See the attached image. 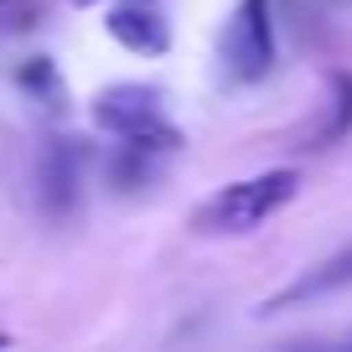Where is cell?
I'll use <instances>...</instances> for the list:
<instances>
[{"instance_id":"obj_1","label":"cell","mask_w":352,"mask_h":352,"mask_svg":"<svg viewBox=\"0 0 352 352\" xmlns=\"http://www.w3.org/2000/svg\"><path fill=\"white\" fill-rule=\"evenodd\" d=\"M296 192H300V171H290V166L228 182V187H218L197 212H192V233H202V239H239V233H254L259 223L275 218Z\"/></svg>"},{"instance_id":"obj_2","label":"cell","mask_w":352,"mask_h":352,"mask_svg":"<svg viewBox=\"0 0 352 352\" xmlns=\"http://www.w3.org/2000/svg\"><path fill=\"white\" fill-rule=\"evenodd\" d=\"M94 124L109 130L114 140L135 145V151H176L182 130L166 120L161 88L151 83H114L94 99Z\"/></svg>"},{"instance_id":"obj_3","label":"cell","mask_w":352,"mask_h":352,"mask_svg":"<svg viewBox=\"0 0 352 352\" xmlns=\"http://www.w3.org/2000/svg\"><path fill=\"white\" fill-rule=\"evenodd\" d=\"M218 63L228 83H259L275 67V21L270 0H239L218 36Z\"/></svg>"},{"instance_id":"obj_4","label":"cell","mask_w":352,"mask_h":352,"mask_svg":"<svg viewBox=\"0 0 352 352\" xmlns=\"http://www.w3.org/2000/svg\"><path fill=\"white\" fill-rule=\"evenodd\" d=\"M104 32L120 47L140 57H161L171 47V26H166L161 6L155 0H109V16H104Z\"/></svg>"},{"instance_id":"obj_5","label":"cell","mask_w":352,"mask_h":352,"mask_svg":"<svg viewBox=\"0 0 352 352\" xmlns=\"http://www.w3.org/2000/svg\"><path fill=\"white\" fill-rule=\"evenodd\" d=\"M78 187H83V145L52 140L42 155V208L52 218H67L78 208Z\"/></svg>"},{"instance_id":"obj_6","label":"cell","mask_w":352,"mask_h":352,"mask_svg":"<svg viewBox=\"0 0 352 352\" xmlns=\"http://www.w3.org/2000/svg\"><path fill=\"white\" fill-rule=\"evenodd\" d=\"M342 285H352V249L337 254V259H327V264H316V270H311V275H300L296 285H285L275 300H264V311H285V306H296V300L331 296V290H342Z\"/></svg>"},{"instance_id":"obj_7","label":"cell","mask_w":352,"mask_h":352,"mask_svg":"<svg viewBox=\"0 0 352 352\" xmlns=\"http://www.w3.org/2000/svg\"><path fill=\"white\" fill-rule=\"evenodd\" d=\"M16 83L26 88V99H42V109L47 114H57L63 109V83H57V67H52V57H32V63L16 73Z\"/></svg>"},{"instance_id":"obj_8","label":"cell","mask_w":352,"mask_h":352,"mask_svg":"<svg viewBox=\"0 0 352 352\" xmlns=\"http://www.w3.org/2000/svg\"><path fill=\"white\" fill-rule=\"evenodd\" d=\"M347 130H352V73H337L331 78V109H327V120H321V130H316L311 145H331Z\"/></svg>"},{"instance_id":"obj_9","label":"cell","mask_w":352,"mask_h":352,"mask_svg":"<svg viewBox=\"0 0 352 352\" xmlns=\"http://www.w3.org/2000/svg\"><path fill=\"white\" fill-rule=\"evenodd\" d=\"M0 347H11V337H6V331H0Z\"/></svg>"}]
</instances>
